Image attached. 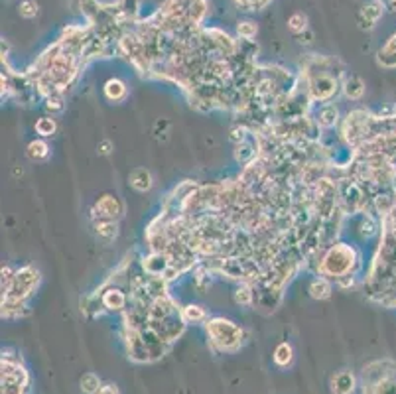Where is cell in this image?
I'll use <instances>...</instances> for the list:
<instances>
[{
  "instance_id": "6da1fadb",
  "label": "cell",
  "mask_w": 396,
  "mask_h": 394,
  "mask_svg": "<svg viewBox=\"0 0 396 394\" xmlns=\"http://www.w3.org/2000/svg\"><path fill=\"white\" fill-rule=\"evenodd\" d=\"M347 75L343 61L331 56L310 54L300 68V79L312 104L331 103L341 93V83Z\"/></svg>"
},
{
  "instance_id": "7a4b0ae2",
  "label": "cell",
  "mask_w": 396,
  "mask_h": 394,
  "mask_svg": "<svg viewBox=\"0 0 396 394\" xmlns=\"http://www.w3.org/2000/svg\"><path fill=\"white\" fill-rule=\"evenodd\" d=\"M42 282V272L34 267L16 268L8 290L2 292V317L18 320L30 313L28 300L32 298Z\"/></svg>"
},
{
  "instance_id": "3957f363",
  "label": "cell",
  "mask_w": 396,
  "mask_h": 394,
  "mask_svg": "<svg viewBox=\"0 0 396 394\" xmlns=\"http://www.w3.org/2000/svg\"><path fill=\"white\" fill-rule=\"evenodd\" d=\"M363 267V255L349 243H331L315 260V274L339 282L347 276H357Z\"/></svg>"
},
{
  "instance_id": "277c9868",
  "label": "cell",
  "mask_w": 396,
  "mask_h": 394,
  "mask_svg": "<svg viewBox=\"0 0 396 394\" xmlns=\"http://www.w3.org/2000/svg\"><path fill=\"white\" fill-rule=\"evenodd\" d=\"M203 327L207 336V345L215 355H233L245 345V329L225 315H213L203 324Z\"/></svg>"
},
{
  "instance_id": "5b68a950",
  "label": "cell",
  "mask_w": 396,
  "mask_h": 394,
  "mask_svg": "<svg viewBox=\"0 0 396 394\" xmlns=\"http://www.w3.org/2000/svg\"><path fill=\"white\" fill-rule=\"evenodd\" d=\"M30 371L20 353L4 349L0 359V394H30Z\"/></svg>"
},
{
  "instance_id": "8992f818",
  "label": "cell",
  "mask_w": 396,
  "mask_h": 394,
  "mask_svg": "<svg viewBox=\"0 0 396 394\" xmlns=\"http://www.w3.org/2000/svg\"><path fill=\"white\" fill-rule=\"evenodd\" d=\"M361 394H396V361H371L363 367L359 379Z\"/></svg>"
},
{
  "instance_id": "52a82bcc",
  "label": "cell",
  "mask_w": 396,
  "mask_h": 394,
  "mask_svg": "<svg viewBox=\"0 0 396 394\" xmlns=\"http://www.w3.org/2000/svg\"><path fill=\"white\" fill-rule=\"evenodd\" d=\"M95 294L99 296V300H101V306H103L105 313H122L129 310L130 296L122 290L120 286L105 284L101 290H97Z\"/></svg>"
},
{
  "instance_id": "ba28073f",
  "label": "cell",
  "mask_w": 396,
  "mask_h": 394,
  "mask_svg": "<svg viewBox=\"0 0 396 394\" xmlns=\"http://www.w3.org/2000/svg\"><path fill=\"white\" fill-rule=\"evenodd\" d=\"M125 213V205L117 196L113 194H103L95 199L93 207H91V219H111L118 221Z\"/></svg>"
},
{
  "instance_id": "9c48e42d",
  "label": "cell",
  "mask_w": 396,
  "mask_h": 394,
  "mask_svg": "<svg viewBox=\"0 0 396 394\" xmlns=\"http://www.w3.org/2000/svg\"><path fill=\"white\" fill-rule=\"evenodd\" d=\"M385 10L386 4L383 0H371V2H367V4L361 6L359 12H357V24H359V28H361L363 32L373 30L374 26L379 24V20L385 16Z\"/></svg>"
},
{
  "instance_id": "30bf717a",
  "label": "cell",
  "mask_w": 396,
  "mask_h": 394,
  "mask_svg": "<svg viewBox=\"0 0 396 394\" xmlns=\"http://www.w3.org/2000/svg\"><path fill=\"white\" fill-rule=\"evenodd\" d=\"M172 260L166 253H158V251H150L148 255H144L140 258V267L144 270L146 276H156V278H162L166 274V270L170 268Z\"/></svg>"
},
{
  "instance_id": "8fae6325",
  "label": "cell",
  "mask_w": 396,
  "mask_h": 394,
  "mask_svg": "<svg viewBox=\"0 0 396 394\" xmlns=\"http://www.w3.org/2000/svg\"><path fill=\"white\" fill-rule=\"evenodd\" d=\"M314 123L319 130H333L335 127H339L341 125V113H339L338 104H319L314 115Z\"/></svg>"
},
{
  "instance_id": "7c38bea8",
  "label": "cell",
  "mask_w": 396,
  "mask_h": 394,
  "mask_svg": "<svg viewBox=\"0 0 396 394\" xmlns=\"http://www.w3.org/2000/svg\"><path fill=\"white\" fill-rule=\"evenodd\" d=\"M359 386V379L347 369H341L329 379V391L331 394H353Z\"/></svg>"
},
{
  "instance_id": "4fadbf2b",
  "label": "cell",
  "mask_w": 396,
  "mask_h": 394,
  "mask_svg": "<svg viewBox=\"0 0 396 394\" xmlns=\"http://www.w3.org/2000/svg\"><path fill=\"white\" fill-rule=\"evenodd\" d=\"M377 65L383 70H396V30L386 38V42L377 49Z\"/></svg>"
},
{
  "instance_id": "5bb4252c",
  "label": "cell",
  "mask_w": 396,
  "mask_h": 394,
  "mask_svg": "<svg viewBox=\"0 0 396 394\" xmlns=\"http://www.w3.org/2000/svg\"><path fill=\"white\" fill-rule=\"evenodd\" d=\"M365 91H367V85L363 81L359 75L355 73H347L343 77V83H341V95L347 99V101H361L365 97Z\"/></svg>"
},
{
  "instance_id": "9a60e30c",
  "label": "cell",
  "mask_w": 396,
  "mask_h": 394,
  "mask_svg": "<svg viewBox=\"0 0 396 394\" xmlns=\"http://www.w3.org/2000/svg\"><path fill=\"white\" fill-rule=\"evenodd\" d=\"M103 95L109 103H122L129 97V87L120 77H111L103 85Z\"/></svg>"
},
{
  "instance_id": "2e32d148",
  "label": "cell",
  "mask_w": 396,
  "mask_h": 394,
  "mask_svg": "<svg viewBox=\"0 0 396 394\" xmlns=\"http://www.w3.org/2000/svg\"><path fill=\"white\" fill-rule=\"evenodd\" d=\"M308 294H310V298L317 301L329 300L333 294V280L326 278V276H315L308 286Z\"/></svg>"
},
{
  "instance_id": "e0dca14e",
  "label": "cell",
  "mask_w": 396,
  "mask_h": 394,
  "mask_svg": "<svg viewBox=\"0 0 396 394\" xmlns=\"http://www.w3.org/2000/svg\"><path fill=\"white\" fill-rule=\"evenodd\" d=\"M129 184L134 191L146 194V191H150L152 186H154V178H152L150 170H146V168H134L129 174Z\"/></svg>"
},
{
  "instance_id": "ac0fdd59",
  "label": "cell",
  "mask_w": 396,
  "mask_h": 394,
  "mask_svg": "<svg viewBox=\"0 0 396 394\" xmlns=\"http://www.w3.org/2000/svg\"><path fill=\"white\" fill-rule=\"evenodd\" d=\"M233 301L241 308H251L257 301V288L251 282H239L233 292Z\"/></svg>"
},
{
  "instance_id": "d6986e66",
  "label": "cell",
  "mask_w": 396,
  "mask_h": 394,
  "mask_svg": "<svg viewBox=\"0 0 396 394\" xmlns=\"http://www.w3.org/2000/svg\"><path fill=\"white\" fill-rule=\"evenodd\" d=\"M93 223V231L95 235L105 241V243H113L118 237V221L111 219H91Z\"/></svg>"
},
{
  "instance_id": "ffe728a7",
  "label": "cell",
  "mask_w": 396,
  "mask_h": 394,
  "mask_svg": "<svg viewBox=\"0 0 396 394\" xmlns=\"http://www.w3.org/2000/svg\"><path fill=\"white\" fill-rule=\"evenodd\" d=\"M294 357H296V353H294V347H292L290 341H280L278 345L274 347V351H272V363H274L278 369H288V367H292Z\"/></svg>"
},
{
  "instance_id": "44dd1931",
  "label": "cell",
  "mask_w": 396,
  "mask_h": 394,
  "mask_svg": "<svg viewBox=\"0 0 396 394\" xmlns=\"http://www.w3.org/2000/svg\"><path fill=\"white\" fill-rule=\"evenodd\" d=\"M180 315H182V320H184L187 325L205 324V322L209 320L207 310H205L203 306H199V304H186V306H182V308H180Z\"/></svg>"
},
{
  "instance_id": "7402d4cb",
  "label": "cell",
  "mask_w": 396,
  "mask_h": 394,
  "mask_svg": "<svg viewBox=\"0 0 396 394\" xmlns=\"http://www.w3.org/2000/svg\"><path fill=\"white\" fill-rule=\"evenodd\" d=\"M49 144L46 142V139H34L28 146H26V156L34 162H44L49 158Z\"/></svg>"
},
{
  "instance_id": "603a6c76",
  "label": "cell",
  "mask_w": 396,
  "mask_h": 394,
  "mask_svg": "<svg viewBox=\"0 0 396 394\" xmlns=\"http://www.w3.org/2000/svg\"><path fill=\"white\" fill-rule=\"evenodd\" d=\"M34 130L35 134H38V139H49V136H54V134L58 132V120L49 115L40 116V118L35 120Z\"/></svg>"
},
{
  "instance_id": "cb8c5ba5",
  "label": "cell",
  "mask_w": 396,
  "mask_h": 394,
  "mask_svg": "<svg viewBox=\"0 0 396 394\" xmlns=\"http://www.w3.org/2000/svg\"><path fill=\"white\" fill-rule=\"evenodd\" d=\"M103 379L93 371H87L83 372L81 379H79V388H81L83 394H97L101 391V386H103Z\"/></svg>"
},
{
  "instance_id": "d4e9b609",
  "label": "cell",
  "mask_w": 396,
  "mask_h": 394,
  "mask_svg": "<svg viewBox=\"0 0 396 394\" xmlns=\"http://www.w3.org/2000/svg\"><path fill=\"white\" fill-rule=\"evenodd\" d=\"M286 24H288V30H290L296 38H300V36L306 34V32L310 30V20H308V16H306L303 12H294Z\"/></svg>"
},
{
  "instance_id": "484cf974",
  "label": "cell",
  "mask_w": 396,
  "mask_h": 394,
  "mask_svg": "<svg viewBox=\"0 0 396 394\" xmlns=\"http://www.w3.org/2000/svg\"><path fill=\"white\" fill-rule=\"evenodd\" d=\"M44 109L47 113H52V116L63 113L65 109V99H63V93H52L44 97Z\"/></svg>"
},
{
  "instance_id": "4316f807",
  "label": "cell",
  "mask_w": 396,
  "mask_h": 394,
  "mask_svg": "<svg viewBox=\"0 0 396 394\" xmlns=\"http://www.w3.org/2000/svg\"><path fill=\"white\" fill-rule=\"evenodd\" d=\"M257 34V22H253V20H239V22H237V38H239V40H255Z\"/></svg>"
},
{
  "instance_id": "83f0119b",
  "label": "cell",
  "mask_w": 396,
  "mask_h": 394,
  "mask_svg": "<svg viewBox=\"0 0 396 394\" xmlns=\"http://www.w3.org/2000/svg\"><path fill=\"white\" fill-rule=\"evenodd\" d=\"M233 4L241 12H260L272 4V0H233Z\"/></svg>"
},
{
  "instance_id": "f1b7e54d",
  "label": "cell",
  "mask_w": 396,
  "mask_h": 394,
  "mask_svg": "<svg viewBox=\"0 0 396 394\" xmlns=\"http://www.w3.org/2000/svg\"><path fill=\"white\" fill-rule=\"evenodd\" d=\"M18 14L26 20H34L35 16L40 14V6H38L35 0H22L20 6H18Z\"/></svg>"
},
{
  "instance_id": "f546056e",
  "label": "cell",
  "mask_w": 396,
  "mask_h": 394,
  "mask_svg": "<svg viewBox=\"0 0 396 394\" xmlns=\"http://www.w3.org/2000/svg\"><path fill=\"white\" fill-rule=\"evenodd\" d=\"M97 152H99L101 156H109V154L113 152V142H111V140H101L99 146H97Z\"/></svg>"
},
{
  "instance_id": "4dcf8cb0",
  "label": "cell",
  "mask_w": 396,
  "mask_h": 394,
  "mask_svg": "<svg viewBox=\"0 0 396 394\" xmlns=\"http://www.w3.org/2000/svg\"><path fill=\"white\" fill-rule=\"evenodd\" d=\"M97 394H120V388L115 383H105Z\"/></svg>"
}]
</instances>
